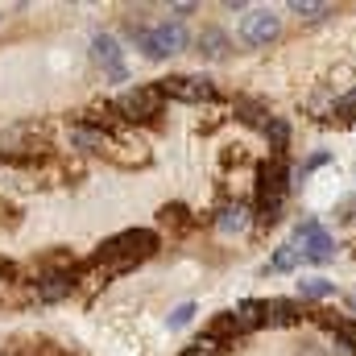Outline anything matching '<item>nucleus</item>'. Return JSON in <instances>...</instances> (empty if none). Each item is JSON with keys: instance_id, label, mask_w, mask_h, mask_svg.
I'll return each mask as SVG.
<instances>
[{"instance_id": "1", "label": "nucleus", "mask_w": 356, "mask_h": 356, "mask_svg": "<svg viewBox=\"0 0 356 356\" xmlns=\"http://www.w3.org/2000/svg\"><path fill=\"white\" fill-rule=\"evenodd\" d=\"M154 253H158V232H149V228H129V232L104 241L99 253H95L79 273H91L95 282H112V277L137 269L145 257H154Z\"/></svg>"}, {"instance_id": "2", "label": "nucleus", "mask_w": 356, "mask_h": 356, "mask_svg": "<svg viewBox=\"0 0 356 356\" xmlns=\"http://www.w3.org/2000/svg\"><path fill=\"white\" fill-rule=\"evenodd\" d=\"M294 186V170L286 166V158H269L257 166V224H277L282 220V203Z\"/></svg>"}, {"instance_id": "3", "label": "nucleus", "mask_w": 356, "mask_h": 356, "mask_svg": "<svg viewBox=\"0 0 356 356\" xmlns=\"http://www.w3.org/2000/svg\"><path fill=\"white\" fill-rule=\"evenodd\" d=\"M129 33L137 38V46L145 50V58H170L178 54L182 46H186V29H182V21H158L154 29H145V25H129Z\"/></svg>"}, {"instance_id": "4", "label": "nucleus", "mask_w": 356, "mask_h": 356, "mask_svg": "<svg viewBox=\"0 0 356 356\" xmlns=\"http://www.w3.org/2000/svg\"><path fill=\"white\" fill-rule=\"evenodd\" d=\"M162 91L149 88V83H141V88H129L116 95V104H112V112L120 116V120H129V124H149V120H158V112H162Z\"/></svg>"}, {"instance_id": "5", "label": "nucleus", "mask_w": 356, "mask_h": 356, "mask_svg": "<svg viewBox=\"0 0 356 356\" xmlns=\"http://www.w3.org/2000/svg\"><path fill=\"white\" fill-rule=\"evenodd\" d=\"M294 245L302 249V261H315V266H327L336 257V241L323 232V224L315 216H307L298 228H294Z\"/></svg>"}, {"instance_id": "6", "label": "nucleus", "mask_w": 356, "mask_h": 356, "mask_svg": "<svg viewBox=\"0 0 356 356\" xmlns=\"http://www.w3.org/2000/svg\"><path fill=\"white\" fill-rule=\"evenodd\" d=\"M158 91L170 95V99H182V104L216 99V83L203 79V75H166V79H158Z\"/></svg>"}, {"instance_id": "7", "label": "nucleus", "mask_w": 356, "mask_h": 356, "mask_svg": "<svg viewBox=\"0 0 356 356\" xmlns=\"http://www.w3.org/2000/svg\"><path fill=\"white\" fill-rule=\"evenodd\" d=\"M277 33H282V17H277L273 8H249V13L241 17V38H245L249 46H269Z\"/></svg>"}, {"instance_id": "8", "label": "nucleus", "mask_w": 356, "mask_h": 356, "mask_svg": "<svg viewBox=\"0 0 356 356\" xmlns=\"http://www.w3.org/2000/svg\"><path fill=\"white\" fill-rule=\"evenodd\" d=\"M75 286H79V269H46V273H38L33 294H38V302H63V298H71Z\"/></svg>"}, {"instance_id": "9", "label": "nucleus", "mask_w": 356, "mask_h": 356, "mask_svg": "<svg viewBox=\"0 0 356 356\" xmlns=\"http://www.w3.org/2000/svg\"><path fill=\"white\" fill-rule=\"evenodd\" d=\"M71 145L75 149H88V154H112V133H104V129H95L88 120H79L71 129Z\"/></svg>"}, {"instance_id": "10", "label": "nucleus", "mask_w": 356, "mask_h": 356, "mask_svg": "<svg viewBox=\"0 0 356 356\" xmlns=\"http://www.w3.org/2000/svg\"><path fill=\"white\" fill-rule=\"evenodd\" d=\"M315 323L323 327V332H332L348 353L356 356V323L348 319V315H332V311H315Z\"/></svg>"}, {"instance_id": "11", "label": "nucleus", "mask_w": 356, "mask_h": 356, "mask_svg": "<svg viewBox=\"0 0 356 356\" xmlns=\"http://www.w3.org/2000/svg\"><path fill=\"white\" fill-rule=\"evenodd\" d=\"M302 319V307L294 298H266V323L269 327H290Z\"/></svg>"}, {"instance_id": "12", "label": "nucleus", "mask_w": 356, "mask_h": 356, "mask_svg": "<svg viewBox=\"0 0 356 356\" xmlns=\"http://www.w3.org/2000/svg\"><path fill=\"white\" fill-rule=\"evenodd\" d=\"M249 224H253V207H249V203H232V207H224L220 220H216V228H220L224 236H236V232H245Z\"/></svg>"}, {"instance_id": "13", "label": "nucleus", "mask_w": 356, "mask_h": 356, "mask_svg": "<svg viewBox=\"0 0 356 356\" xmlns=\"http://www.w3.org/2000/svg\"><path fill=\"white\" fill-rule=\"evenodd\" d=\"M228 50H232V42H228V33H224V29L207 25V29L199 33V54H203V58L220 63V58H228Z\"/></svg>"}, {"instance_id": "14", "label": "nucleus", "mask_w": 356, "mask_h": 356, "mask_svg": "<svg viewBox=\"0 0 356 356\" xmlns=\"http://www.w3.org/2000/svg\"><path fill=\"white\" fill-rule=\"evenodd\" d=\"M91 54H95V63H104V71L124 67V63H120V46H116L112 33H95V38H91Z\"/></svg>"}, {"instance_id": "15", "label": "nucleus", "mask_w": 356, "mask_h": 356, "mask_svg": "<svg viewBox=\"0 0 356 356\" xmlns=\"http://www.w3.org/2000/svg\"><path fill=\"white\" fill-rule=\"evenodd\" d=\"M236 116L245 120V124H253V129H269V108L266 104H257V99H236Z\"/></svg>"}, {"instance_id": "16", "label": "nucleus", "mask_w": 356, "mask_h": 356, "mask_svg": "<svg viewBox=\"0 0 356 356\" xmlns=\"http://www.w3.org/2000/svg\"><path fill=\"white\" fill-rule=\"evenodd\" d=\"M298 294L307 302H319V298H332L336 294V282H327V277H302L298 282Z\"/></svg>"}, {"instance_id": "17", "label": "nucleus", "mask_w": 356, "mask_h": 356, "mask_svg": "<svg viewBox=\"0 0 356 356\" xmlns=\"http://www.w3.org/2000/svg\"><path fill=\"white\" fill-rule=\"evenodd\" d=\"M298 261H302V249L290 241V245H277V253L269 257V269H273V273H290Z\"/></svg>"}, {"instance_id": "18", "label": "nucleus", "mask_w": 356, "mask_h": 356, "mask_svg": "<svg viewBox=\"0 0 356 356\" xmlns=\"http://www.w3.org/2000/svg\"><path fill=\"white\" fill-rule=\"evenodd\" d=\"M266 137H269V149H273V158H286V145H290V124H286L282 116H273V120H269Z\"/></svg>"}, {"instance_id": "19", "label": "nucleus", "mask_w": 356, "mask_h": 356, "mask_svg": "<svg viewBox=\"0 0 356 356\" xmlns=\"http://www.w3.org/2000/svg\"><path fill=\"white\" fill-rule=\"evenodd\" d=\"M290 13H294L298 21H323V17L332 13V4H315V0H294V4H290Z\"/></svg>"}, {"instance_id": "20", "label": "nucleus", "mask_w": 356, "mask_h": 356, "mask_svg": "<svg viewBox=\"0 0 356 356\" xmlns=\"http://www.w3.org/2000/svg\"><path fill=\"white\" fill-rule=\"evenodd\" d=\"M182 356H224V344H220L216 336H203V340H195Z\"/></svg>"}, {"instance_id": "21", "label": "nucleus", "mask_w": 356, "mask_h": 356, "mask_svg": "<svg viewBox=\"0 0 356 356\" xmlns=\"http://www.w3.org/2000/svg\"><path fill=\"white\" fill-rule=\"evenodd\" d=\"M191 319H195V302H178L175 311H170V319H166V327H170V332H178V327H186Z\"/></svg>"}, {"instance_id": "22", "label": "nucleus", "mask_w": 356, "mask_h": 356, "mask_svg": "<svg viewBox=\"0 0 356 356\" xmlns=\"http://www.w3.org/2000/svg\"><path fill=\"white\" fill-rule=\"evenodd\" d=\"M162 224H178V228H186L191 220H186V207H162Z\"/></svg>"}, {"instance_id": "23", "label": "nucleus", "mask_w": 356, "mask_h": 356, "mask_svg": "<svg viewBox=\"0 0 356 356\" xmlns=\"http://www.w3.org/2000/svg\"><path fill=\"white\" fill-rule=\"evenodd\" d=\"M13 273H17V269L8 266V261H0V294H4V286L13 282Z\"/></svg>"}, {"instance_id": "24", "label": "nucleus", "mask_w": 356, "mask_h": 356, "mask_svg": "<svg viewBox=\"0 0 356 356\" xmlns=\"http://www.w3.org/2000/svg\"><path fill=\"white\" fill-rule=\"evenodd\" d=\"M348 311H353V315H356V298H353V302H348Z\"/></svg>"}]
</instances>
